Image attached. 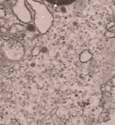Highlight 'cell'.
Instances as JSON below:
<instances>
[{
  "instance_id": "1",
  "label": "cell",
  "mask_w": 115,
  "mask_h": 125,
  "mask_svg": "<svg viewBox=\"0 0 115 125\" xmlns=\"http://www.w3.org/2000/svg\"><path fill=\"white\" fill-rule=\"evenodd\" d=\"M27 3L33 11V23L41 34L49 30L54 22V16L46 5L37 0H26Z\"/></svg>"
},
{
  "instance_id": "2",
  "label": "cell",
  "mask_w": 115,
  "mask_h": 125,
  "mask_svg": "<svg viewBox=\"0 0 115 125\" xmlns=\"http://www.w3.org/2000/svg\"><path fill=\"white\" fill-rule=\"evenodd\" d=\"M29 6L26 0H16L12 6V11L19 21L23 23L29 24L32 21L31 11H29Z\"/></svg>"
},
{
  "instance_id": "3",
  "label": "cell",
  "mask_w": 115,
  "mask_h": 125,
  "mask_svg": "<svg viewBox=\"0 0 115 125\" xmlns=\"http://www.w3.org/2000/svg\"><path fill=\"white\" fill-rule=\"evenodd\" d=\"M2 52L10 59H19L24 54V47L19 42H13L11 46H2Z\"/></svg>"
},
{
  "instance_id": "4",
  "label": "cell",
  "mask_w": 115,
  "mask_h": 125,
  "mask_svg": "<svg viewBox=\"0 0 115 125\" xmlns=\"http://www.w3.org/2000/svg\"><path fill=\"white\" fill-rule=\"evenodd\" d=\"M25 28L21 25L19 24H15L13 25H11V29H10V32L13 34H16V35H22L25 32Z\"/></svg>"
},
{
  "instance_id": "5",
  "label": "cell",
  "mask_w": 115,
  "mask_h": 125,
  "mask_svg": "<svg viewBox=\"0 0 115 125\" xmlns=\"http://www.w3.org/2000/svg\"><path fill=\"white\" fill-rule=\"evenodd\" d=\"M92 59V54L87 50H84L79 54V61L81 62H87Z\"/></svg>"
},
{
  "instance_id": "6",
  "label": "cell",
  "mask_w": 115,
  "mask_h": 125,
  "mask_svg": "<svg viewBox=\"0 0 115 125\" xmlns=\"http://www.w3.org/2000/svg\"><path fill=\"white\" fill-rule=\"evenodd\" d=\"M51 4L57 5V6H66L73 3L76 0H46Z\"/></svg>"
},
{
  "instance_id": "7",
  "label": "cell",
  "mask_w": 115,
  "mask_h": 125,
  "mask_svg": "<svg viewBox=\"0 0 115 125\" xmlns=\"http://www.w3.org/2000/svg\"><path fill=\"white\" fill-rule=\"evenodd\" d=\"M40 53H41V49H40V47L36 46V47H34V48L32 49V54L33 56H37V55H39Z\"/></svg>"
},
{
  "instance_id": "8",
  "label": "cell",
  "mask_w": 115,
  "mask_h": 125,
  "mask_svg": "<svg viewBox=\"0 0 115 125\" xmlns=\"http://www.w3.org/2000/svg\"><path fill=\"white\" fill-rule=\"evenodd\" d=\"M5 16H6L5 11L3 9H1V17H2V18H3V17H5Z\"/></svg>"
},
{
  "instance_id": "9",
  "label": "cell",
  "mask_w": 115,
  "mask_h": 125,
  "mask_svg": "<svg viewBox=\"0 0 115 125\" xmlns=\"http://www.w3.org/2000/svg\"><path fill=\"white\" fill-rule=\"evenodd\" d=\"M106 89L108 91H109V90H110V87H109V86H106Z\"/></svg>"
},
{
  "instance_id": "10",
  "label": "cell",
  "mask_w": 115,
  "mask_h": 125,
  "mask_svg": "<svg viewBox=\"0 0 115 125\" xmlns=\"http://www.w3.org/2000/svg\"><path fill=\"white\" fill-rule=\"evenodd\" d=\"M113 2H114V4L115 5V0H113Z\"/></svg>"
},
{
  "instance_id": "11",
  "label": "cell",
  "mask_w": 115,
  "mask_h": 125,
  "mask_svg": "<svg viewBox=\"0 0 115 125\" xmlns=\"http://www.w3.org/2000/svg\"><path fill=\"white\" fill-rule=\"evenodd\" d=\"M114 19H115V16H114Z\"/></svg>"
}]
</instances>
